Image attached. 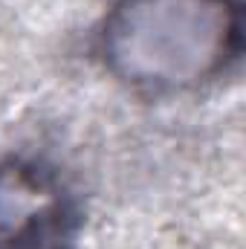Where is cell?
Wrapping results in <instances>:
<instances>
[{
    "mask_svg": "<svg viewBox=\"0 0 246 249\" xmlns=\"http://www.w3.org/2000/svg\"><path fill=\"white\" fill-rule=\"evenodd\" d=\"M75 229V206L50 171L0 168V249H70Z\"/></svg>",
    "mask_w": 246,
    "mask_h": 249,
    "instance_id": "cell-1",
    "label": "cell"
}]
</instances>
